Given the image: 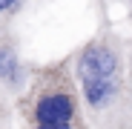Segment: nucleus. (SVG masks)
Here are the masks:
<instances>
[{
	"instance_id": "obj_1",
	"label": "nucleus",
	"mask_w": 132,
	"mask_h": 129,
	"mask_svg": "<svg viewBox=\"0 0 132 129\" xmlns=\"http://www.w3.org/2000/svg\"><path fill=\"white\" fill-rule=\"evenodd\" d=\"M129 40L109 26L98 29L72 55V72L89 129H132Z\"/></svg>"
},
{
	"instance_id": "obj_2",
	"label": "nucleus",
	"mask_w": 132,
	"mask_h": 129,
	"mask_svg": "<svg viewBox=\"0 0 132 129\" xmlns=\"http://www.w3.org/2000/svg\"><path fill=\"white\" fill-rule=\"evenodd\" d=\"M17 106H20V118L26 126L86 118L78 80L72 72V57L32 69V80L26 86V92L17 98Z\"/></svg>"
},
{
	"instance_id": "obj_3",
	"label": "nucleus",
	"mask_w": 132,
	"mask_h": 129,
	"mask_svg": "<svg viewBox=\"0 0 132 129\" xmlns=\"http://www.w3.org/2000/svg\"><path fill=\"white\" fill-rule=\"evenodd\" d=\"M29 80H32V66L23 57L14 23H0V89L12 100H17L26 92Z\"/></svg>"
},
{
	"instance_id": "obj_4",
	"label": "nucleus",
	"mask_w": 132,
	"mask_h": 129,
	"mask_svg": "<svg viewBox=\"0 0 132 129\" xmlns=\"http://www.w3.org/2000/svg\"><path fill=\"white\" fill-rule=\"evenodd\" d=\"M40 3H46V0H0V23H14L17 17L37 9Z\"/></svg>"
},
{
	"instance_id": "obj_5",
	"label": "nucleus",
	"mask_w": 132,
	"mask_h": 129,
	"mask_svg": "<svg viewBox=\"0 0 132 129\" xmlns=\"http://www.w3.org/2000/svg\"><path fill=\"white\" fill-rule=\"evenodd\" d=\"M14 126V106H12V98L0 89V129H12Z\"/></svg>"
},
{
	"instance_id": "obj_6",
	"label": "nucleus",
	"mask_w": 132,
	"mask_h": 129,
	"mask_svg": "<svg viewBox=\"0 0 132 129\" xmlns=\"http://www.w3.org/2000/svg\"><path fill=\"white\" fill-rule=\"evenodd\" d=\"M26 129H89V123H86V118H75L63 123H40V126H26Z\"/></svg>"
}]
</instances>
